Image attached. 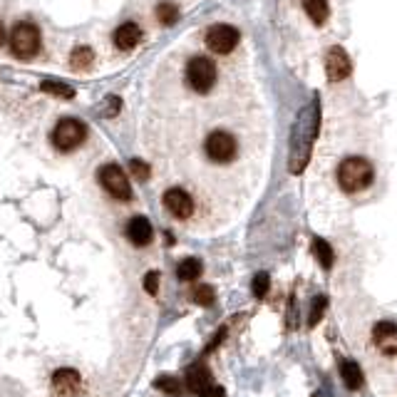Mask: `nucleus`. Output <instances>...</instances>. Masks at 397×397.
Instances as JSON below:
<instances>
[{"mask_svg":"<svg viewBox=\"0 0 397 397\" xmlns=\"http://www.w3.org/2000/svg\"><path fill=\"white\" fill-rule=\"evenodd\" d=\"M318 127H320V102L313 97L305 107H301L291 130V154H288V169L291 174H301L310 161V152L316 144Z\"/></svg>","mask_w":397,"mask_h":397,"instance_id":"f257e3e1","label":"nucleus"},{"mask_svg":"<svg viewBox=\"0 0 397 397\" xmlns=\"http://www.w3.org/2000/svg\"><path fill=\"white\" fill-rule=\"evenodd\" d=\"M372 164L363 156H347L338 167V186L345 194H358L372 184Z\"/></svg>","mask_w":397,"mask_h":397,"instance_id":"f03ea898","label":"nucleus"},{"mask_svg":"<svg viewBox=\"0 0 397 397\" xmlns=\"http://www.w3.org/2000/svg\"><path fill=\"white\" fill-rule=\"evenodd\" d=\"M186 82L194 92L204 94L216 85V65L204 55H196L186 62Z\"/></svg>","mask_w":397,"mask_h":397,"instance_id":"7ed1b4c3","label":"nucleus"},{"mask_svg":"<svg viewBox=\"0 0 397 397\" xmlns=\"http://www.w3.org/2000/svg\"><path fill=\"white\" fill-rule=\"evenodd\" d=\"M206 149V156L216 164H229V161L236 159L238 154V142L231 132H223V130H214L204 142Z\"/></svg>","mask_w":397,"mask_h":397,"instance_id":"20e7f679","label":"nucleus"},{"mask_svg":"<svg viewBox=\"0 0 397 397\" xmlns=\"http://www.w3.org/2000/svg\"><path fill=\"white\" fill-rule=\"evenodd\" d=\"M87 136V127L74 117H65L55 124L52 130V144H55L60 152H70V149L80 147Z\"/></svg>","mask_w":397,"mask_h":397,"instance_id":"39448f33","label":"nucleus"},{"mask_svg":"<svg viewBox=\"0 0 397 397\" xmlns=\"http://www.w3.org/2000/svg\"><path fill=\"white\" fill-rule=\"evenodd\" d=\"M10 48L18 57H32L40 50V30L32 23H18L10 32Z\"/></svg>","mask_w":397,"mask_h":397,"instance_id":"423d86ee","label":"nucleus"},{"mask_svg":"<svg viewBox=\"0 0 397 397\" xmlns=\"http://www.w3.org/2000/svg\"><path fill=\"white\" fill-rule=\"evenodd\" d=\"M241 40V32L236 30L234 25H211L209 30H206V48L211 52H216V55H229L231 50H236Z\"/></svg>","mask_w":397,"mask_h":397,"instance_id":"0eeeda50","label":"nucleus"},{"mask_svg":"<svg viewBox=\"0 0 397 397\" xmlns=\"http://www.w3.org/2000/svg\"><path fill=\"white\" fill-rule=\"evenodd\" d=\"M99 184L110 192V196L119 198V201H130L132 198L130 179H127V174L117 164H107V167L99 169Z\"/></svg>","mask_w":397,"mask_h":397,"instance_id":"6e6552de","label":"nucleus"},{"mask_svg":"<svg viewBox=\"0 0 397 397\" xmlns=\"http://www.w3.org/2000/svg\"><path fill=\"white\" fill-rule=\"evenodd\" d=\"M82 390V375L72 367H60L52 375V392L57 397H74Z\"/></svg>","mask_w":397,"mask_h":397,"instance_id":"1a4fd4ad","label":"nucleus"},{"mask_svg":"<svg viewBox=\"0 0 397 397\" xmlns=\"http://www.w3.org/2000/svg\"><path fill=\"white\" fill-rule=\"evenodd\" d=\"M372 343L383 355H397V323L380 320L372 328Z\"/></svg>","mask_w":397,"mask_h":397,"instance_id":"9d476101","label":"nucleus"},{"mask_svg":"<svg viewBox=\"0 0 397 397\" xmlns=\"http://www.w3.org/2000/svg\"><path fill=\"white\" fill-rule=\"evenodd\" d=\"M164 206H167V211L172 214V216L176 218H189L194 214V198L189 196V194L184 192V189H169V192H164Z\"/></svg>","mask_w":397,"mask_h":397,"instance_id":"9b49d317","label":"nucleus"},{"mask_svg":"<svg viewBox=\"0 0 397 397\" xmlns=\"http://www.w3.org/2000/svg\"><path fill=\"white\" fill-rule=\"evenodd\" d=\"M353 65H350V57L343 48H330L328 55H325V72H328L330 82H340L350 74Z\"/></svg>","mask_w":397,"mask_h":397,"instance_id":"f8f14e48","label":"nucleus"},{"mask_svg":"<svg viewBox=\"0 0 397 397\" xmlns=\"http://www.w3.org/2000/svg\"><path fill=\"white\" fill-rule=\"evenodd\" d=\"M127 238H130L134 246H147L154 238V229L149 223L147 216H134L127 223Z\"/></svg>","mask_w":397,"mask_h":397,"instance_id":"ddd939ff","label":"nucleus"},{"mask_svg":"<svg viewBox=\"0 0 397 397\" xmlns=\"http://www.w3.org/2000/svg\"><path fill=\"white\" fill-rule=\"evenodd\" d=\"M186 387L192 392H196V395H201L206 387H211V370L204 363H196V365H192L186 370Z\"/></svg>","mask_w":397,"mask_h":397,"instance_id":"4468645a","label":"nucleus"},{"mask_svg":"<svg viewBox=\"0 0 397 397\" xmlns=\"http://www.w3.org/2000/svg\"><path fill=\"white\" fill-rule=\"evenodd\" d=\"M142 40V28L136 23H124L114 30V45L119 50H134Z\"/></svg>","mask_w":397,"mask_h":397,"instance_id":"2eb2a0df","label":"nucleus"},{"mask_svg":"<svg viewBox=\"0 0 397 397\" xmlns=\"http://www.w3.org/2000/svg\"><path fill=\"white\" fill-rule=\"evenodd\" d=\"M340 378L347 390H360L363 387V370L355 360H343L340 363Z\"/></svg>","mask_w":397,"mask_h":397,"instance_id":"dca6fc26","label":"nucleus"},{"mask_svg":"<svg viewBox=\"0 0 397 397\" xmlns=\"http://www.w3.org/2000/svg\"><path fill=\"white\" fill-rule=\"evenodd\" d=\"M201 271H204V266H201V261L198 258H184L176 266V278L179 281H196L198 276H201Z\"/></svg>","mask_w":397,"mask_h":397,"instance_id":"f3484780","label":"nucleus"},{"mask_svg":"<svg viewBox=\"0 0 397 397\" xmlns=\"http://www.w3.org/2000/svg\"><path fill=\"white\" fill-rule=\"evenodd\" d=\"M303 8L316 25H323L328 20V3L325 0H303Z\"/></svg>","mask_w":397,"mask_h":397,"instance_id":"a211bd4d","label":"nucleus"},{"mask_svg":"<svg viewBox=\"0 0 397 397\" xmlns=\"http://www.w3.org/2000/svg\"><path fill=\"white\" fill-rule=\"evenodd\" d=\"M313 251H316V258L320 261L323 268H330V266H333L335 254H333V248H330L328 241H323V238H316V241H313Z\"/></svg>","mask_w":397,"mask_h":397,"instance_id":"6ab92c4d","label":"nucleus"},{"mask_svg":"<svg viewBox=\"0 0 397 397\" xmlns=\"http://www.w3.org/2000/svg\"><path fill=\"white\" fill-rule=\"evenodd\" d=\"M92 62H94V52L90 48H77L72 52V57H70V65H72L74 70H87Z\"/></svg>","mask_w":397,"mask_h":397,"instance_id":"aec40b11","label":"nucleus"},{"mask_svg":"<svg viewBox=\"0 0 397 397\" xmlns=\"http://www.w3.org/2000/svg\"><path fill=\"white\" fill-rule=\"evenodd\" d=\"M325 308H328V298H325V296L313 298V305H310V313H308V325H310V328H316L318 323H320Z\"/></svg>","mask_w":397,"mask_h":397,"instance_id":"412c9836","label":"nucleus"},{"mask_svg":"<svg viewBox=\"0 0 397 397\" xmlns=\"http://www.w3.org/2000/svg\"><path fill=\"white\" fill-rule=\"evenodd\" d=\"M154 387L161 392H167V395H181V383L179 378H172V375H161V378L154 380Z\"/></svg>","mask_w":397,"mask_h":397,"instance_id":"4be33fe9","label":"nucleus"},{"mask_svg":"<svg viewBox=\"0 0 397 397\" xmlns=\"http://www.w3.org/2000/svg\"><path fill=\"white\" fill-rule=\"evenodd\" d=\"M156 18L164 25H174L179 20V8L174 6V3H159L156 6Z\"/></svg>","mask_w":397,"mask_h":397,"instance_id":"5701e85b","label":"nucleus"},{"mask_svg":"<svg viewBox=\"0 0 397 397\" xmlns=\"http://www.w3.org/2000/svg\"><path fill=\"white\" fill-rule=\"evenodd\" d=\"M192 298L196 301L198 305H204V308H209V305H214V301H216V291L211 288V285H196L192 293Z\"/></svg>","mask_w":397,"mask_h":397,"instance_id":"b1692460","label":"nucleus"},{"mask_svg":"<svg viewBox=\"0 0 397 397\" xmlns=\"http://www.w3.org/2000/svg\"><path fill=\"white\" fill-rule=\"evenodd\" d=\"M40 90L43 92H48V94H55V97H74V90L70 85H62V82H52V80H48V82H43L40 85Z\"/></svg>","mask_w":397,"mask_h":397,"instance_id":"393cba45","label":"nucleus"},{"mask_svg":"<svg viewBox=\"0 0 397 397\" xmlns=\"http://www.w3.org/2000/svg\"><path fill=\"white\" fill-rule=\"evenodd\" d=\"M271 288V278H268V273H256L254 276V283H251V291H254L256 298H263Z\"/></svg>","mask_w":397,"mask_h":397,"instance_id":"a878e982","label":"nucleus"},{"mask_svg":"<svg viewBox=\"0 0 397 397\" xmlns=\"http://www.w3.org/2000/svg\"><path fill=\"white\" fill-rule=\"evenodd\" d=\"M144 291H147L149 296H156V293H159V271H149L147 276H144Z\"/></svg>","mask_w":397,"mask_h":397,"instance_id":"bb28decb","label":"nucleus"},{"mask_svg":"<svg viewBox=\"0 0 397 397\" xmlns=\"http://www.w3.org/2000/svg\"><path fill=\"white\" fill-rule=\"evenodd\" d=\"M130 169H132V174H134L136 179H147V176H149V167L144 164V161H139V159H132L130 161Z\"/></svg>","mask_w":397,"mask_h":397,"instance_id":"cd10ccee","label":"nucleus"},{"mask_svg":"<svg viewBox=\"0 0 397 397\" xmlns=\"http://www.w3.org/2000/svg\"><path fill=\"white\" fill-rule=\"evenodd\" d=\"M119 107H122V102H119L117 97H110V99H107V110H105V114H107V117H114V114H117V112H119Z\"/></svg>","mask_w":397,"mask_h":397,"instance_id":"c85d7f7f","label":"nucleus"},{"mask_svg":"<svg viewBox=\"0 0 397 397\" xmlns=\"http://www.w3.org/2000/svg\"><path fill=\"white\" fill-rule=\"evenodd\" d=\"M198 397H226V392H223V387H218V385H211V387H206Z\"/></svg>","mask_w":397,"mask_h":397,"instance_id":"c756f323","label":"nucleus"},{"mask_svg":"<svg viewBox=\"0 0 397 397\" xmlns=\"http://www.w3.org/2000/svg\"><path fill=\"white\" fill-rule=\"evenodd\" d=\"M223 338H226V328H221V330H218V333H216V335H214V340H211V343H209V347H206V350H214V347H216V345H218V343H221V340H223Z\"/></svg>","mask_w":397,"mask_h":397,"instance_id":"7c9ffc66","label":"nucleus"},{"mask_svg":"<svg viewBox=\"0 0 397 397\" xmlns=\"http://www.w3.org/2000/svg\"><path fill=\"white\" fill-rule=\"evenodd\" d=\"M6 43V30H3V23H0V45Z\"/></svg>","mask_w":397,"mask_h":397,"instance_id":"2f4dec72","label":"nucleus"}]
</instances>
